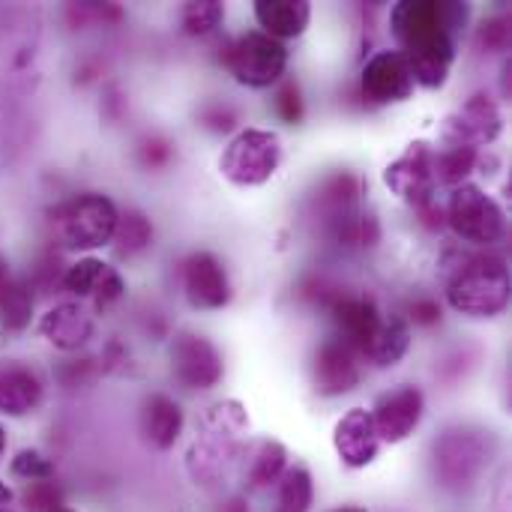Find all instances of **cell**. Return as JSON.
Returning <instances> with one entry per match:
<instances>
[{
    "label": "cell",
    "instance_id": "7",
    "mask_svg": "<svg viewBox=\"0 0 512 512\" xmlns=\"http://www.w3.org/2000/svg\"><path fill=\"white\" fill-rule=\"evenodd\" d=\"M432 150H435L432 144L414 141L384 171V183L390 186V192H396L405 204H411L417 210L435 207L438 183H435V168H432Z\"/></svg>",
    "mask_w": 512,
    "mask_h": 512
},
{
    "label": "cell",
    "instance_id": "11",
    "mask_svg": "<svg viewBox=\"0 0 512 512\" xmlns=\"http://www.w3.org/2000/svg\"><path fill=\"white\" fill-rule=\"evenodd\" d=\"M363 96L375 105L405 102L414 93V75L399 51H378L360 75Z\"/></svg>",
    "mask_w": 512,
    "mask_h": 512
},
{
    "label": "cell",
    "instance_id": "26",
    "mask_svg": "<svg viewBox=\"0 0 512 512\" xmlns=\"http://www.w3.org/2000/svg\"><path fill=\"white\" fill-rule=\"evenodd\" d=\"M150 240H153V228H150V222L141 213L120 216L117 231H114V243H117L120 255H135V252L147 249Z\"/></svg>",
    "mask_w": 512,
    "mask_h": 512
},
{
    "label": "cell",
    "instance_id": "35",
    "mask_svg": "<svg viewBox=\"0 0 512 512\" xmlns=\"http://www.w3.org/2000/svg\"><path fill=\"white\" fill-rule=\"evenodd\" d=\"M330 512H366L363 507H339V510H330Z\"/></svg>",
    "mask_w": 512,
    "mask_h": 512
},
{
    "label": "cell",
    "instance_id": "9",
    "mask_svg": "<svg viewBox=\"0 0 512 512\" xmlns=\"http://www.w3.org/2000/svg\"><path fill=\"white\" fill-rule=\"evenodd\" d=\"M501 126H504V120H501L498 105L486 93H474L456 114L447 117L441 144H459V147L480 150L483 144H492L501 135Z\"/></svg>",
    "mask_w": 512,
    "mask_h": 512
},
{
    "label": "cell",
    "instance_id": "19",
    "mask_svg": "<svg viewBox=\"0 0 512 512\" xmlns=\"http://www.w3.org/2000/svg\"><path fill=\"white\" fill-rule=\"evenodd\" d=\"M255 21L264 27L261 33L273 39H294L312 21L309 0H255Z\"/></svg>",
    "mask_w": 512,
    "mask_h": 512
},
{
    "label": "cell",
    "instance_id": "15",
    "mask_svg": "<svg viewBox=\"0 0 512 512\" xmlns=\"http://www.w3.org/2000/svg\"><path fill=\"white\" fill-rule=\"evenodd\" d=\"M333 447L342 459V465L348 468H366L378 459L381 450V438L375 432V420L372 411L366 408H351L333 432Z\"/></svg>",
    "mask_w": 512,
    "mask_h": 512
},
{
    "label": "cell",
    "instance_id": "16",
    "mask_svg": "<svg viewBox=\"0 0 512 512\" xmlns=\"http://www.w3.org/2000/svg\"><path fill=\"white\" fill-rule=\"evenodd\" d=\"M63 285L66 291H72L75 297H96V306H111L123 297L126 285L123 276L108 267L99 258H81L75 261L66 273H63Z\"/></svg>",
    "mask_w": 512,
    "mask_h": 512
},
{
    "label": "cell",
    "instance_id": "20",
    "mask_svg": "<svg viewBox=\"0 0 512 512\" xmlns=\"http://www.w3.org/2000/svg\"><path fill=\"white\" fill-rule=\"evenodd\" d=\"M141 432L156 450H171L183 432V411L174 399L153 393L141 408Z\"/></svg>",
    "mask_w": 512,
    "mask_h": 512
},
{
    "label": "cell",
    "instance_id": "34",
    "mask_svg": "<svg viewBox=\"0 0 512 512\" xmlns=\"http://www.w3.org/2000/svg\"><path fill=\"white\" fill-rule=\"evenodd\" d=\"M3 450H6V429L0 426V456H3Z\"/></svg>",
    "mask_w": 512,
    "mask_h": 512
},
{
    "label": "cell",
    "instance_id": "27",
    "mask_svg": "<svg viewBox=\"0 0 512 512\" xmlns=\"http://www.w3.org/2000/svg\"><path fill=\"white\" fill-rule=\"evenodd\" d=\"M285 459L288 456H285V447L282 444L264 441L258 447L255 459H252V471H249L252 486H270V483H276L285 474Z\"/></svg>",
    "mask_w": 512,
    "mask_h": 512
},
{
    "label": "cell",
    "instance_id": "18",
    "mask_svg": "<svg viewBox=\"0 0 512 512\" xmlns=\"http://www.w3.org/2000/svg\"><path fill=\"white\" fill-rule=\"evenodd\" d=\"M39 333L60 351H78L93 336V318L78 303H60L42 315Z\"/></svg>",
    "mask_w": 512,
    "mask_h": 512
},
{
    "label": "cell",
    "instance_id": "32",
    "mask_svg": "<svg viewBox=\"0 0 512 512\" xmlns=\"http://www.w3.org/2000/svg\"><path fill=\"white\" fill-rule=\"evenodd\" d=\"M408 312H411L414 324H423V327H429V324H438V321H441V306H438L435 300H414Z\"/></svg>",
    "mask_w": 512,
    "mask_h": 512
},
{
    "label": "cell",
    "instance_id": "21",
    "mask_svg": "<svg viewBox=\"0 0 512 512\" xmlns=\"http://www.w3.org/2000/svg\"><path fill=\"white\" fill-rule=\"evenodd\" d=\"M411 348V330L399 315H384L381 324L375 327V333L369 336V342L363 345L360 357H366L369 363L387 369L396 366Z\"/></svg>",
    "mask_w": 512,
    "mask_h": 512
},
{
    "label": "cell",
    "instance_id": "24",
    "mask_svg": "<svg viewBox=\"0 0 512 512\" xmlns=\"http://www.w3.org/2000/svg\"><path fill=\"white\" fill-rule=\"evenodd\" d=\"M279 507L276 512H309L312 498H315V486H312V474L306 468H291L279 477Z\"/></svg>",
    "mask_w": 512,
    "mask_h": 512
},
{
    "label": "cell",
    "instance_id": "31",
    "mask_svg": "<svg viewBox=\"0 0 512 512\" xmlns=\"http://www.w3.org/2000/svg\"><path fill=\"white\" fill-rule=\"evenodd\" d=\"M480 42L486 48H507V42H510V24L504 18H492L489 24H483Z\"/></svg>",
    "mask_w": 512,
    "mask_h": 512
},
{
    "label": "cell",
    "instance_id": "1",
    "mask_svg": "<svg viewBox=\"0 0 512 512\" xmlns=\"http://www.w3.org/2000/svg\"><path fill=\"white\" fill-rule=\"evenodd\" d=\"M468 15V3L456 0H399L393 6L390 30L414 75V84L429 90L447 84Z\"/></svg>",
    "mask_w": 512,
    "mask_h": 512
},
{
    "label": "cell",
    "instance_id": "37",
    "mask_svg": "<svg viewBox=\"0 0 512 512\" xmlns=\"http://www.w3.org/2000/svg\"><path fill=\"white\" fill-rule=\"evenodd\" d=\"M0 512H12V510H6V507H3V510H0Z\"/></svg>",
    "mask_w": 512,
    "mask_h": 512
},
{
    "label": "cell",
    "instance_id": "5",
    "mask_svg": "<svg viewBox=\"0 0 512 512\" xmlns=\"http://www.w3.org/2000/svg\"><path fill=\"white\" fill-rule=\"evenodd\" d=\"M282 162V141L270 129L240 132L222 153L219 171L234 186H261L267 183Z\"/></svg>",
    "mask_w": 512,
    "mask_h": 512
},
{
    "label": "cell",
    "instance_id": "23",
    "mask_svg": "<svg viewBox=\"0 0 512 512\" xmlns=\"http://www.w3.org/2000/svg\"><path fill=\"white\" fill-rule=\"evenodd\" d=\"M480 162V150L471 147H459V144H441L438 150H432V168H435V183L438 186H462L465 177L477 168Z\"/></svg>",
    "mask_w": 512,
    "mask_h": 512
},
{
    "label": "cell",
    "instance_id": "30",
    "mask_svg": "<svg viewBox=\"0 0 512 512\" xmlns=\"http://www.w3.org/2000/svg\"><path fill=\"white\" fill-rule=\"evenodd\" d=\"M276 111L285 123H300L303 120V96L297 81H285L276 93Z\"/></svg>",
    "mask_w": 512,
    "mask_h": 512
},
{
    "label": "cell",
    "instance_id": "6",
    "mask_svg": "<svg viewBox=\"0 0 512 512\" xmlns=\"http://www.w3.org/2000/svg\"><path fill=\"white\" fill-rule=\"evenodd\" d=\"M225 66L240 84L261 90V87L276 84L285 75L288 48H285V42H279L261 30H252L225 48Z\"/></svg>",
    "mask_w": 512,
    "mask_h": 512
},
{
    "label": "cell",
    "instance_id": "2",
    "mask_svg": "<svg viewBox=\"0 0 512 512\" xmlns=\"http://www.w3.org/2000/svg\"><path fill=\"white\" fill-rule=\"evenodd\" d=\"M510 267L501 255L462 258L450 276L447 300L456 312L471 318H495L510 306Z\"/></svg>",
    "mask_w": 512,
    "mask_h": 512
},
{
    "label": "cell",
    "instance_id": "14",
    "mask_svg": "<svg viewBox=\"0 0 512 512\" xmlns=\"http://www.w3.org/2000/svg\"><path fill=\"white\" fill-rule=\"evenodd\" d=\"M330 318L339 330V342H345L357 357L363 351V345L369 342V336L375 333V327L381 324L384 312L375 306L372 297H357V294H336L330 303Z\"/></svg>",
    "mask_w": 512,
    "mask_h": 512
},
{
    "label": "cell",
    "instance_id": "3",
    "mask_svg": "<svg viewBox=\"0 0 512 512\" xmlns=\"http://www.w3.org/2000/svg\"><path fill=\"white\" fill-rule=\"evenodd\" d=\"M117 222H120L117 204L99 192L75 195L51 210V225H54L57 240L75 252H90V249L108 246L114 240Z\"/></svg>",
    "mask_w": 512,
    "mask_h": 512
},
{
    "label": "cell",
    "instance_id": "36",
    "mask_svg": "<svg viewBox=\"0 0 512 512\" xmlns=\"http://www.w3.org/2000/svg\"><path fill=\"white\" fill-rule=\"evenodd\" d=\"M54 512H75V510H66V507H60V510H54Z\"/></svg>",
    "mask_w": 512,
    "mask_h": 512
},
{
    "label": "cell",
    "instance_id": "17",
    "mask_svg": "<svg viewBox=\"0 0 512 512\" xmlns=\"http://www.w3.org/2000/svg\"><path fill=\"white\" fill-rule=\"evenodd\" d=\"M42 402V378L24 363H0V414L27 417Z\"/></svg>",
    "mask_w": 512,
    "mask_h": 512
},
{
    "label": "cell",
    "instance_id": "8",
    "mask_svg": "<svg viewBox=\"0 0 512 512\" xmlns=\"http://www.w3.org/2000/svg\"><path fill=\"white\" fill-rule=\"evenodd\" d=\"M171 372L186 390H210L222 381V354L195 333H180L171 342Z\"/></svg>",
    "mask_w": 512,
    "mask_h": 512
},
{
    "label": "cell",
    "instance_id": "33",
    "mask_svg": "<svg viewBox=\"0 0 512 512\" xmlns=\"http://www.w3.org/2000/svg\"><path fill=\"white\" fill-rule=\"evenodd\" d=\"M9 501H12V489H9V486H6V483L0 480V510H3V507H6Z\"/></svg>",
    "mask_w": 512,
    "mask_h": 512
},
{
    "label": "cell",
    "instance_id": "28",
    "mask_svg": "<svg viewBox=\"0 0 512 512\" xmlns=\"http://www.w3.org/2000/svg\"><path fill=\"white\" fill-rule=\"evenodd\" d=\"M12 474L27 480V483H36V480H51L54 477V462L48 456H42L39 450H21L15 459H12Z\"/></svg>",
    "mask_w": 512,
    "mask_h": 512
},
{
    "label": "cell",
    "instance_id": "25",
    "mask_svg": "<svg viewBox=\"0 0 512 512\" xmlns=\"http://www.w3.org/2000/svg\"><path fill=\"white\" fill-rule=\"evenodd\" d=\"M225 18V9L222 3L216 0H189L180 12V21H183V30L189 36H207L213 33Z\"/></svg>",
    "mask_w": 512,
    "mask_h": 512
},
{
    "label": "cell",
    "instance_id": "10",
    "mask_svg": "<svg viewBox=\"0 0 512 512\" xmlns=\"http://www.w3.org/2000/svg\"><path fill=\"white\" fill-rule=\"evenodd\" d=\"M423 411H426V399L414 384H402L378 396L372 408V420L381 444H402L408 435H414V429L423 420Z\"/></svg>",
    "mask_w": 512,
    "mask_h": 512
},
{
    "label": "cell",
    "instance_id": "22",
    "mask_svg": "<svg viewBox=\"0 0 512 512\" xmlns=\"http://www.w3.org/2000/svg\"><path fill=\"white\" fill-rule=\"evenodd\" d=\"M33 318V291L24 279L9 270V261L0 264V324L9 330H24Z\"/></svg>",
    "mask_w": 512,
    "mask_h": 512
},
{
    "label": "cell",
    "instance_id": "12",
    "mask_svg": "<svg viewBox=\"0 0 512 512\" xmlns=\"http://www.w3.org/2000/svg\"><path fill=\"white\" fill-rule=\"evenodd\" d=\"M183 294L195 309H222L231 300V282L222 261L210 252H192L183 261Z\"/></svg>",
    "mask_w": 512,
    "mask_h": 512
},
{
    "label": "cell",
    "instance_id": "13",
    "mask_svg": "<svg viewBox=\"0 0 512 512\" xmlns=\"http://www.w3.org/2000/svg\"><path fill=\"white\" fill-rule=\"evenodd\" d=\"M360 357L339 339H327L318 351H315V363H312V381L315 390L327 399L351 393L360 384Z\"/></svg>",
    "mask_w": 512,
    "mask_h": 512
},
{
    "label": "cell",
    "instance_id": "4",
    "mask_svg": "<svg viewBox=\"0 0 512 512\" xmlns=\"http://www.w3.org/2000/svg\"><path fill=\"white\" fill-rule=\"evenodd\" d=\"M444 219L453 228V234L471 246L489 249L507 237V213L492 195H486L474 183H462L450 192Z\"/></svg>",
    "mask_w": 512,
    "mask_h": 512
},
{
    "label": "cell",
    "instance_id": "29",
    "mask_svg": "<svg viewBox=\"0 0 512 512\" xmlns=\"http://www.w3.org/2000/svg\"><path fill=\"white\" fill-rule=\"evenodd\" d=\"M24 507L30 512H54L60 510V489L51 480L27 483L24 489Z\"/></svg>",
    "mask_w": 512,
    "mask_h": 512
}]
</instances>
